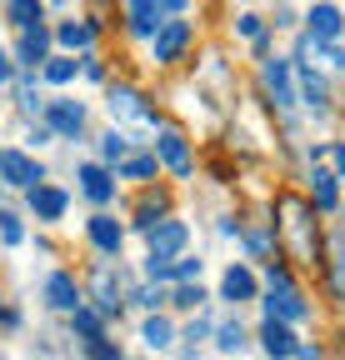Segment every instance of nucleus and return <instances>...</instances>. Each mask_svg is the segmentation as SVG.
<instances>
[{"mask_svg":"<svg viewBox=\"0 0 345 360\" xmlns=\"http://www.w3.org/2000/svg\"><path fill=\"white\" fill-rule=\"evenodd\" d=\"M80 350H85V360H125V350H120L110 335H100V340H85Z\"/></svg>","mask_w":345,"mask_h":360,"instance_id":"2f4dec72","label":"nucleus"},{"mask_svg":"<svg viewBox=\"0 0 345 360\" xmlns=\"http://www.w3.org/2000/svg\"><path fill=\"white\" fill-rule=\"evenodd\" d=\"M165 220H170V195L155 186V191H145V195H141V205H136V231H145V236H150L155 225H165Z\"/></svg>","mask_w":345,"mask_h":360,"instance_id":"4be33fe9","label":"nucleus"},{"mask_svg":"<svg viewBox=\"0 0 345 360\" xmlns=\"http://www.w3.org/2000/svg\"><path fill=\"white\" fill-rule=\"evenodd\" d=\"M300 345H306V340L295 335V326H285V321H261V350H266L271 360H295Z\"/></svg>","mask_w":345,"mask_h":360,"instance_id":"f3484780","label":"nucleus"},{"mask_svg":"<svg viewBox=\"0 0 345 360\" xmlns=\"http://www.w3.org/2000/svg\"><path fill=\"white\" fill-rule=\"evenodd\" d=\"M325 155H330V170H335V180H345V141L325 146Z\"/></svg>","mask_w":345,"mask_h":360,"instance_id":"e433bc0d","label":"nucleus"},{"mask_svg":"<svg viewBox=\"0 0 345 360\" xmlns=\"http://www.w3.org/2000/svg\"><path fill=\"white\" fill-rule=\"evenodd\" d=\"M306 200H311L315 210H340V180H335V170H325V165L311 170V191H306Z\"/></svg>","mask_w":345,"mask_h":360,"instance_id":"412c9836","label":"nucleus"},{"mask_svg":"<svg viewBox=\"0 0 345 360\" xmlns=\"http://www.w3.org/2000/svg\"><path fill=\"white\" fill-rule=\"evenodd\" d=\"M40 120L51 125L56 141H75V135L85 130V105L70 101V96H56V101H46V115H40Z\"/></svg>","mask_w":345,"mask_h":360,"instance_id":"1a4fd4ad","label":"nucleus"},{"mask_svg":"<svg viewBox=\"0 0 345 360\" xmlns=\"http://www.w3.org/2000/svg\"><path fill=\"white\" fill-rule=\"evenodd\" d=\"M235 30H240L245 40H261V35H266V20L255 15V11H240V15H235Z\"/></svg>","mask_w":345,"mask_h":360,"instance_id":"72a5a7b5","label":"nucleus"},{"mask_svg":"<svg viewBox=\"0 0 345 360\" xmlns=\"http://www.w3.org/2000/svg\"><path fill=\"white\" fill-rule=\"evenodd\" d=\"M190 40H195V25H190V20H165V25H160V35L150 40L155 65H181V60H185V51H190Z\"/></svg>","mask_w":345,"mask_h":360,"instance_id":"39448f33","label":"nucleus"},{"mask_svg":"<svg viewBox=\"0 0 345 360\" xmlns=\"http://www.w3.org/2000/svg\"><path fill=\"white\" fill-rule=\"evenodd\" d=\"M25 205H30V215L35 220H46V225H56V220H65V210H70V191H60V186H35L30 195H25Z\"/></svg>","mask_w":345,"mask_h":360,"instance_id":"dca6fc26","label":"nucleus"},{"mask_svg":"<svg viewBox=\"0 0 345 360\" xmlns=\"http://www.w3.org/2000/svg\"><path fill=\"white\" fill-rule=\"evenodd\" d=\"M75 180H80V195L91 200L96 210H105V205L115 200V170H110V165H100V160H80V165H75Z\"/></svg>","mask_w":345,"mask_h":360,"instance_id":"6e6552de","label":"nucleus"},{"mask_svg":"<svg viewBox=\"0 0 345 360\" xmlns=\"http://www.w3.org/2000/svg\"><path fill=\"white\" fill-rule=\"evenodd\" d=\"M185 245H190V225L176 220V215H170L165 225H155V231L145 236V255H150V260H181Z\"/></svg>","mask_w":345,"mask_h":360,"instance_id":"0eeeda50","label":"nucleus"},{"mask_svg":"<svg viewBox=\"0 0 345 360\" xmlns=\"http://www.w3.org/2000/svg\"><path fill=\"white\" fill-rule=\"evenodd\" d=\"M141 340H145L150 350H170V340H176V326H170V315H145Z\"/></svg>","mask_w":345,"mask_h":360,"instance_id":"bb28decb","label":"nucleus"},{"mask_svg":"<svg viewBox=\"0 0 345 360\" xmlns=\"http://www.w3.org/2000/svg\"><path fill=\"white\" fill-rule=\"evenodd\" d=\"M266 321H285V326H300V321H311V300L300 295V285H295V270L285 265V260H271L266 265Z\"/></svg>","mask_w":345,"mask_h":360,"instance_id":"f03ea898","label":"nucleus"},{"mask_svg":"<svg viewBox=\"0 0 345 360\" xmlns=\"http://www.w3.org/2000/svg\"><path fill=\"white\" fill-rule=\"evenodd\" d=\"M51 141H56V135H51V125H46V120H40V125H30V130H25V150H30V155H35L40 146H51Z\"/></svg>","mask_w":345,"mask_h":360,"instance_id":"c9c22d12","label":"nucleus"},{"mask_svg":"<svg viewBox=\"0 0 345 360\" xmlns=\"http://www.w3.org/2000/svg\"><path fill=\"white\" fill-rule=\"evenodd\" d=\"M340 30H345V11H340V6H311V11H306V35H311V40L335 45Z\"/></svg>","mask_w":345,"mask_h":360,"instance_id":"6ab92c4d","label":"nucleus"},{"mask_svg":"<svg viewBox=\"0 0 345 360\" xmlns=\"http://www.w3.org/2000/svg\"><path fill=\"white\" fill-rule=\"evenodd\" d=\"M80 75H85V80H105V65H100L96 56H80Z\"/></svg>","mask_w":345,"mask_h":360,"instance_id":"4c0bfd02","label":"nucleus"},{"mask_svg":"<svg viewBox=\"0 0 345 360\" xmlns=\"http://www.w3.org/2000/svg\"><path fill=\"white\" fill-rule=\"evenodd\" d=\"M261 85H266L271 105H280V110H290L300 101L295 96V80H290V60H280V56H266L261 60Z\"/></svg>","mask_w":345,"mask_h":360,"instance_id":"9b49d317","label":"nucleus"},{"mask_svg":"<svg viewBox=\"0 0 345 360\" xmlns=\"http://www.w3.org/2000/svg\"><path fill=\"white\" fill-rule=\"evenodd\" d=\"M295 360H325V355H320V345H300V355H295Z\"/></svg>","mask_w":345,"mask_h":360,"instance_id":"a19ab883","label":"nucleus"},{"mask_svg":"<svg viewBox=\"0 0 345 360\" xmlns=\"http://www.w3.org/2000/svg\"><path fill=\"white\" fill-rule=\"evenodd\" d=\"M155 170H160V160H155V150H131L120 160V170H115V180H141V186H150L155 180Z\"/></svg>","mask_w":345,"mask_h":360,"instance_id":"5701e85b","label":"nucleus"},{"mask_svg":"<svg viewBox=\"0 0 345 360\" xmlns=\"http://www.w3.org/2000/svg\"><path fill=\"white\" fill-rule=\"evenodd\" d=\"M176 285H200V260L195 255H181L176 260Z\"/></svg>","mask_w":345,"mask_h":360,"instance_id":"f704fd0d","label":"nucleus"},{"mask_svg":"<svg viewBox=\"0 0 345 360\" xmlns=\"http://www.w3.org/2000/svg\"><path fill=\"white\" fill-rule=\"evenodd\" d=\"M210 295H205V285H176V290H170V305H176V310H200Z\"/></svg>","mask_w":345,"mask_h":360,"instance_id":"c756f323","label":"nucleus"},{"mask_svg":"<svg viewBox=\"0 0 345 360\" xmlns=\"http://www.w3.org/2000/svg\"><path fill=\"white\" fill-rule=\"evenodd\" d=\"M0 240H6V245H25V220L11 215V210H0Z\"/></svg>","mask_w":345,"mask_h":360,"instance_id":"473e14b6","label":"nucleus"},{"mask_svg":"<svg viewBox=\"0 0 345 360\" xmlns=\"http://www.w3.org/2000/svg\"><path fill=\"white\" fill-rule=\"evenodd\" d=\"M20 110L25 115H46V101H40V90H35V75H20Z\"/></svg>","mask_w":345,"mask_h":360,"instance_id":"7c9ffc66","label":"nucleus"},{"mask_svg":"<svg viewBox=\"0 0 345 360\" xmlns=\"http://www.w3.org/2000/svg\"><path fill=\"white\" fill-rule=\"evenodd\" d=\"M155 160L176 180H190L195 175V150L185 141V130H155Z\"/></svg>","mask_w":345,"mask_h":360,"instance_id":"20e7f679","label":"nucleus"},{"mask_svg":"<svg viewBox=\"0 0 345 360\" xmlns=\"http://www.w3.org/2000/svg\"><path fill=\"white\" fill-rule=\"evenodd\" d=\"M11 80H15V56L0 51V85H11Z\"/></svg>","mask_w":345,"mask_h":360,"instance_id":"58836bf2","label":"nucleus"},{"mask_svg":"<svg viewBox=\"0 0 345 360\" xmlns=\"http://www.w3.org/2000/svg\"><path fill=\"white\" fill-rule=\"evenodd\" d=\"M0 310H6V300H0Z\"/></svg>","mask_w":345,"mask_h":360,"instance_id":"a18cd8bd","label":"nucleus"},{"mask_svg":"<svg viewBox=\"0 0 345 360\" xmlns=\"http://www.w3.org/2000/svg\"><path fill=\"white\" fill-rule=\"evenodd\" d=\"M340 360H345V335H340Z\"/></svg>","mask_w":345,"mask_h":360,"instance_id":"37998d69","label":"nucleus"},{"mask_svg":"<svg viewBox=\"0 0 345 360\" xmlns=\"http://www.w3.org/2000/svg\"><path fill=\"white\" fill-rule=\"evenodd\" d=\"M85 236H91V245H96L105 260H120V245H125V225H120L110 210H96L91 220H85Z\"/></svg>","mask_w":345,"mask_h":360,"instance_id":"ddd939ff","label":"nucleus"},{"mask_svg":"<svg viewBox=\"0 0 345 360\" xmlns=\"http://www.w3.org/2000/svg\"><path fill=\"white\" fill-rule=\"evenodd\" d=\"M0 155H6V150H0Z\"/></svg>","mask_w":345,"mask_h":360,"instance_id":"49530a36","label":"nucleus"},{"mask_svg":"<svg viewBox=\"0 0 345 360\" xmlns=\"http://www.w3.org/2000/svg\"><path fill=\"white\" fill-rule=\"evenodd\" d=\"M245 345H250V335H245L240 321H221V326H215V350H221V355H240Z\"/></svg>","mask_w":345,"mask_h":360,"instance_id":"cd10ccee","label":"nucleus"},{"mask_svg":"<svg viewBox=\"0 0 345 360\" xmlns=\"http://www.w3.org/2000/svg\"><path fill=\"white\" fill-rule=\"evenodd\" d=\"M105 110H110V120H136V125L155 130V110L145 105V96L131 80H110L105 85Z\"/></svg>","mask_w":345,"mask_h":360,"instance_id":"7ed1b4c3","label":"nucleus"},{"mask_svg":"<svg viewBox=\"0 0 345 360\" xmlns=\"http://www.w3.org/2000/svg\"><path fill=\"white\" fill-rule=\"evenodd\" d=\"M75 75H80V56H60L56 51L46 65H40V80H46V85H70Z\"/></svg>","mask_w":345,"mask_h":360,"instance_id":"a878e982","label":"nucleus"},{"mask_svg":"<svg viewBox=\"0 0 345 360\" xmlns=\"http://www.w3.org/2000/svg\"><path fill=\"white\" fill-rule=\"evenodd\" d=\"M40 295H46L51 310H65V315H75L85 305V290H80V281L70 276V270H51L46 285H40Z\"/></svg>","mask_w":345,"mask_h":360,"instance_id":"f8f14e48","label":"nucleus"},{"mask_svg":"<svg viewBox=\"0 0 345 360\" xmlns=\"http://www.w3.org/2000/svg\"><path fill=\"white\" fill-rule=\"evenodd\" d=\"M0 180H6L11 191H35V186H46V165H40L30 150H6L0 155Z\"/></svg>","mask_w":345,"mask_h":360,"instance_id":"423d86ee","label":"nucleus"},{"mask_svg":"<svg viewBox=\"0 0 345 360\" xmlns=\"http://www.w3.org/2000/svg\"><path fill=\"white\" fill-rule=\"evenodd\" d=\"M221 300L230 305H250V300H261V281H255V270L250 265H226V276H221Z\"/></svg>","mask_w":345,"mask_h":360,"instance_id":"2eb2a0df","label":"nucleus"},{"mask_svg":"<svg viewBox=\"0 0 345 360\" xmlns=\"http://www.w3.org/2000/svg\"><path fill=\"white\" fill-rule=\"evenodd\" d=\"M56 25H35V30H20V40H15V65H25V70H35L40 75V65H46L56 51Z\"/></svg>","mask_w":345,"mask_h":360,"instance_id":"9d476101","label":"nucleus"},{"mask_svg":"<svg viewBox=\"0 0 345 360\" xmlns=\"http://www.w3.org/2000/svg\"><path fill=\"white\" fill-rule=\"evenodd\" d=\"M125 155H131V135H125V130H105L100 135V165H115L120 170Z\"/></svg>","mask_w":345,"mask_h":360,"instance_id":"c85d7f7f","label":"nucleus"},{"mask_svg":"<svg viewBox=\"0 0 345 360\" xmlns=\"http://www.w3.org/2000/svg\"><path fill=\"white\" fill-rule=\"evenodd\" d=\"M125 25H131V35L155 40L160 25H165V6L160 0H131V6H125Z\"/></svg>","mask_w":345,"mask_h":360,"instance_id":"aec40b11","label":"nucleus"},{"mask_svg":"<svg viewBox=\"0 0 345 360\" xmlns=\"http://www.w3.org/2000/svg\"><path fill=\"white\" fill-rule=\"evenodd\" d=\"M200 335H210V321H205V315H200V321H190V326H185V340H200Z\"/></svg>","mask_w":345,"mask_h":360,"instance_id":"ea45409f","label":"nucleus"},{"mask_svg":"<svg viewBox=\"0 0 345 360\" xmlns=\"http://www.w3.org/2000/svg\"><path fill=\"white\" fill-rule=\"evenodd\" d=\"M70 330L80 335V345H85V340H100V335H105V315H100L91 300H85V305L70 315Z\"/></svg>","mask_w":345,"mask_h":360,"instance_id":"393cba45","label":"nucleus"},{"mask_svg":"<svg viewBox=\"0 0 345 360\" xmlns=\"http://www.w3.org/2000/svg\"><path fill=\"white\" fill-rule=\"evenodd\" d=\"M275 240L285 245V255L295 260V265H325L320 255H325V240H320V231H315V205L306 200V195H295V191H280L275 195Z\"/></svg>","mask_w":345,"mask_h":360,"instance_id":"f257e3e1","label":"nucleus"},{"mask_svg":"<svg viewBox=\"0 0 345 360\" xmlns=\"http://www.w3.org/2000/svg\"><path fill=\"white\" fill-rule=\"evenodd\" d=\"M340 215H345V200H340Z\"/></svg>","mask_w":345,"mask_h":360,"instance_id":"c03bdc74","label":"nucleus"},{"mask_svg":"<svg viewBox=\"0 0 345 360\" xmlns=\"http://www.w3.org/2000/svg\"><path fill=\"white\" fill-rule=\"evenodd\" d=\"M330 65H335V70H345V51H340V45H330Z\"/></svg>","mask_w":345,"mask_h":360,"instance_id":"79ce46f5","label":"nucleus"},{"mask_svg":"<svg viewBox=\"0 0 345 360\" xmlns=\"http://www.w3.org/2000/svg\"><path fill=\"white\" fill-rule=\"evenodd\" d=\"M100 35V20L96 15H80V20H60L56 25V45H60V56H85L96 45Z\"/></svg>","mask_w":345,"mask_h":360,"instance_id":"4468645a","label":"nucleus"},{"mask_svg":"<svg viewBox=\"0 0 345 360\" xmlns=\"http://www.w3.org/2000/svg\"><path fill=\"white\" fill-rule=\"evenodd\" d=\"M295 96L311 110H330V85H325V75L311 60H295Z\"/></svg>","mask_w":345,"mask_h":360,"instance_id":"a211bd4d","label":"nucleus"},{"mask_svg":"<svg viewBox=\"0 0 345 360\" xmlns=\"http://www.w3.org/2000/svg\"><path fill=\"white\" fill-rule=\"evenodd\" d=\"M6 15L11 25H20V30H35V25H46V6L40 0H6Z\"/></svg>","mask_w":345,"mask_h":360,"instance_id":"b1692460","label":"nucleus"}]
</instances>
